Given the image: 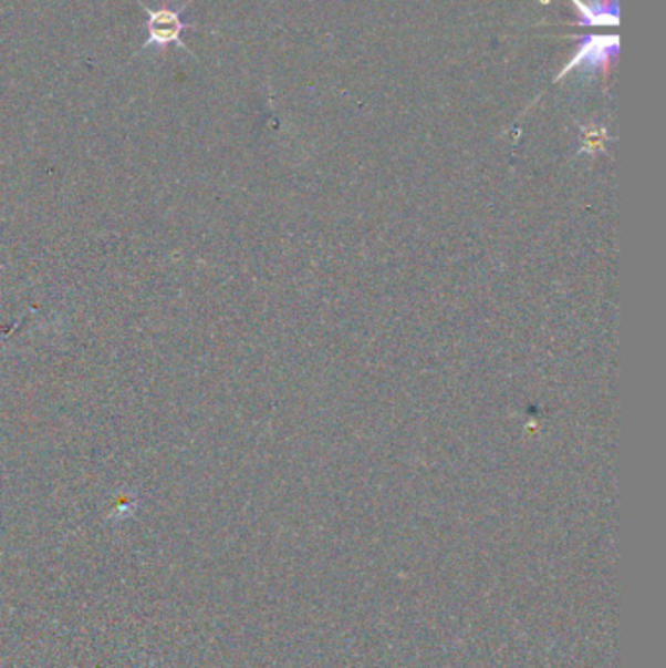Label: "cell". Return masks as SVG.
<instances>
[{"instance_id":"1","label":"cell","mask_w":666,"mask_h":668,"mask_svg":"<svg viewBox=\"0 0 666 668\" xmlns=\"http://www.w3.org/2000/svg\"><path fill=\"white\" fill-rule=\"evenodd\" d=\"M137 4H139V7L145 10V14H147V32H149V38L143 43L142 50L137 51V55L143 53V51L149 50L165 53L170 45H178V48H183L184 51L192 53V50H190L188 45H184L183 42V32H186V30H196V28H198V25L190 24V22H184L183 20V10L186 9L190 2H184L183 7L176 10H150L147 4H143L142 0H137Z\"/></svg>"},{"instance_id":"2","label":"cell","mask_w":666,"mask_h":668,"mask_svg":"<svg viewBox=\"0 0 666 668\" xmlns=\"http://www.w3.org/2000/svg\"><path fill=\"white\" fill-rule=\"evenodd\" d=\"M617 53H620V35L616 33L583 35L575 55L563 66V71L555 76V81L565 79L566 74L575 69H591V71L599 69L602 73L608 74L610 66L614 65Z\"/></svg>"},{"instance_id":"3","label":"cell","mask_w":666,"mask_h":668,"mask_svg":"<svg viewBox=\"0 0 666 668\" xmlns=\"http://www.w3.org/2000/svg\"><path fill=\"white\" fill-rule=\"evenodd\" d=\"M575 4L581 20L576 25H586V28H617L620 25V7L616 0H594V2H584V0H569Z\"/></svg>"}]
</instances>
